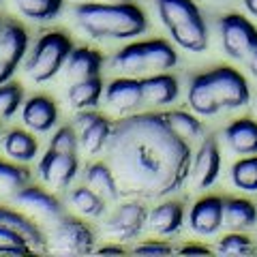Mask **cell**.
Wrapping results in <instances>:
<instances>
[{
  "label": "cell",
  "mask_w": 257,
  "mask_h": 257,
  "mask_svg": "<svg viewBox=\"0 0 257 257\" xmlns=\"http://www.w3.org/2000/svg\"><path fill=\"white\" fill-rule=\"evenodd\" d=\"M24 105V88L15 82L0 84V120H11Z\"/></svg>",
  "instance_id": "cell-32"
},
{
  "label": "cell",
  "mask_w": 257,
  "mask_h": 257,
  "mask_svg": "<svg viewBox=\"0 0 257 257\" xmlns=\"http://www.w3.org/2000/svg\"><path fill=\"white\" fill-rule=\"evenodd\" d=\"M79 174V161L73 152L47 150L37 163V176L50 189H67Z\"/></svg>",
  "instance_id": "cell-12"
},
{
  "label": "cell",
  "mask_w": 257,
  "mask_h": 257,
  "mask_svg": "<svg viewBox=\"0 0 257 257\" xmlns=\"http://www.w3.org/2000/svg\"><path fill=\"white\" fill-rule=\"evenodd\" d=\"M246 62V69H248V73H251L255 79H257V47H255V52L248 56V58L244 60Z\"/></svg>",
  "instance_id": "cell-38"
},
{
  "label": "cell",
  "mask_w": 257,
  "mask_h": 257,
  "mask_svg": "<svg viewBox=\"0 0 257 257\" xmlns=\"http://www.w3.org/2000/svg\"><path fill=\"white\" fill-rule=\"evenodd\" d=\"M189 227L197 236H214L223 227V197L206 195L193 204Z\"/></svg>",
  "instance_id": "cell-16"
},
{
  "label": "cell",
  "mask_w": 257,
  "mask_h": 257,
  "mask_svg": "<svg viewBox=\"0 0 257 257\" xmlns=\"http://www.w3.org/2000/svg\"><path fill=\"white\" fill-rule=\"evenodd\" d=\"M0 24H3V22H0Z\"/></svg>",
  "instance_id": "cell-41"
},
{
  "label": "cell",
  "mask_w": 257,
  "mask_h": 257,
  "mask_svg": "<svg viewBox=\"0 0 257 257\" xmlns=\"http://www.w3.org/2000/svg\"><path fill=\"white\" fill-rule=\"evenodd\" d=\"M184 225V206L180 202H161L148 212V227L159 236H172Z\"/></svg>",
  "instance_id": "cell-21"
},
{
  "label": "cell",
  "mask_w": 257,
  "mask_h": 257,
  "mask_svg": "<svg viewBox=\"0 0 257 257\" xmlns=\"http://www.w3.org/2000/svg\"><path fill=\"white\" fill-rule=\"evenodd\" d=\"M165 120L167 124L172 126V131L178 135V138H182L184 142H191L202 135L204 126H202V120H199V116L195 114V111H182V109H172V111H165Z\"/></svg>",
  "instance_id": "cell-29"
},
{
  "label": "cell",
  "mask_w": 257,
  "mask_h": 257,
  "mask_svg": "<svg viewBox=\"0 0 257 257\" xmlns=\"http://www.w3.org/2000/svg\"><path fill=\"white\" fill-rule=\"evenodd\" d=\"M56 253L64 255H88L94 251V231L90 225L77 216L62 214L54 223V231L47 238Z\"/></svg>",
  "instance_id": "cell-9"
},
{
  "label": "cell",
  "mask_w": 257,
  "mask_h": 257,
  "mask_svg": "<svg viewBox=\"0 0 257 257\" xmlns=\"http://www.w3.org/2000/svg\"><path fill=\"white\" fill-rule=\"evenodd\" d=\"M187 101L197 116H214L248 105L251 90L246 77L234 67H216L191 77Z\"/></svg>",
  "instance_id": "cell-2"
},
{
  "label": "cell",
  "mask_w": 257,
  "mask_h": 257,
  "mask_svg": "<svg viewBox=\"0 0 257 257\" xmlns=\"http://www.w3.org/2000/svg\"><path fill=\"white\" fill-rule=\"evenodd\" d=\"M28 54V32L20 22L0 24V84L9 82Z\"/></svg>",
  "instance_id": "cell-10"
},
{
  "label": "cell",
  "mask_w": 257,
  "mask_h": 257,
  "mask_svg": "<svg viewBox=\"0 0 257 257\" xmlns=\"http://www.w3.org/2000/svg\"><path fill=\"white\" fill-rule=\"evenodd\" d=\"M73 18L90 39L124 41L146 32L148 20L138 5L126 3H77Z\"/></svg>",
  "instance_id": "cell-3"
},
{
  "label": "cell",
  "mask_w": 257,
  "mask_h": 257,
  "mask_svg": "<svg viewBox=\"0 0 257 257\" xmlns=\"http://www.w3.org/2000/svg\"><path fill=\"white\" fill-rule=\"evenodd\" d=\"M155 9L172 41L191 54L208 50V24L193 0H155Z\"/></svg>",
  "instance_id": "cell-4"
},
{
  "label": "cell",
  "mask_w": 257,
  "mask_h": 257,
  "mask_svg": "<svg viewBox=\"0 0 257 257\" xmlns=\"http://www.w3.org/2000/svg\"><path fill=\"white\" fill-rule=\"evenodd\" d=\"M105 152L120 189L138 197H167L180 191L191 174L189 142L172 131L163 114H133L118 120Z\"/></svg>",
  "instance_id": "cell-1"
},
{
  "label": "cell",
  "mask_w": 257,
  "mask_h": 257,
  "mask_svg": "<svg viewBox=\"0 0 257 257\" xmlns=\"http://www.w3.org/2000/svg\"><path fill=\"white\" fill-rule=\"evenodd\" d=\"M103 82L101 77H88V79H77V82H71L67 99L71 103V107L82 111V109H92L101 103L103 99Z\"/></svg>",
  "instance_id": "cell-25"
},
{
  "label": "cell",
  "mask_w": 257,
  "mask_h": 257,
  "mask_svg": "<svg viewBox=\"0 0 257 257\" xmlns=\"http://www.w3.org/2000/svg\"><path fill=\"white\" fill-rule=\"evenodd\" d=\"M257 223V206L244 197L223 199V225L231 231L251 229Z\"/></svg>",
  "instance_id": "cell-24"
},
{
  "label": "cell",
  "mask_w": 257,
  "mask_h": 257,
  "mask_svg": "<svg viewBox=\"0 0 257 257\" xmlns=\"http://www.w3.org/2000/svg\"><path fill=\"white\" fill-rule=\"evenodd\" d=\"M64 0H15L18 11L32 22H52L60 15Z\"/></svg>",
  "instance_id": "cell-30"
},
{
  "label": "cell",
  "mask_w": 257,
  "mask_h": 257,
  "mask_svg": "<svg viewBox=\"0 0 257 257\" xmlns=\"http://www.w3.org/2000/svg\"><path fill=\"white\" fill-rule=\"evenodd\" d=\"M79 146V138H77V131L73 126H60L58 131L52 135V142H50V148L52 150H58V152H77Z\"/></svg>",
  "instance_id": "cell-34"
},
{
  "label": "cell",
  "mask_w": 257,
  "mask_h": 257,
  "mask_svg": "<svg viewBox=\"0 0 257 257\" xmlns=\"http://www.w3.org/2000/svg\"><path fill=\"white\" fill-rule=\"evenodd\" d=\"M244 9L253 15V18H257V0H242Z\"/></svg>",
  "instance_id": "cell-39"
},
{
  "label": "cell",
  "mask_w": 257,
  "mask_h": 257,
  "mask_svg": "<svg viewBox=\"0 0 257 257\" xmlns=\"http://www.w3.org/2000/svg\"><path fill=\"white\" fill-rule=\"evenodd\" d=\"M111 120H107L99 111L82 109L75 118V131L79 138V146L86 155H99L105 150L109 135H111Z\"/></svg>",
  "instance_id": "cell-13"
},
{
  "label": "cell",
  "mask_w": 257,
  "mask_h": 257,
  "mask_svg": "<svg viewBox=\"0 0 257 257\" xmlns=\"http://www.w3.org/2000/svg\"><path fill=\"white\" fill-rule=\"evenodd\" d=\"M216 251L223 253V255H246V253H253V242H251L248 236L238 234V231H231V234L223 236L219 240Z\"/></svg>",
  "instance_id": "cell-33"
},
{
  "label": "cell",
  "mask_w": 257,
  "mask_h": 257,
  "mask_svg": "<svg viewBox=\"0 0 257 257\" xmlns=\"http://www.w3.org/2000/svg\"><path fill=\"white\" fill-rule=\"evenodd\" d=\"M221 174V148L214 138H206L191 159L189 178L197 189H208L219 180Z\"/></svg>",
  "instance_id": "cell-14"
},
{
  "label": "cell",
  "mask_w": 257,
  "mask_h": 257,
  "mask_svg": "<svg viewBox=\"0 0 257 257\" xmlns=\"http://www.w3.org/2000/svg\"><path fill=\"white\" fill-rule=\"evenodd\" d=\"M140 82H142L144 103H146V105H152V107L172 105V103L178 99V94H180L178 79H176L170 73V71H163V73H152V75H144Z\"/></svg>",
  "instance_id": "cell-19"
},
{
  "label": "cell",
  "mask_w": 257,
  "mask_h": 257,
  "mask_svg": "<svg viewBox=\"0 0 257 257\" xmlns=\"http://www.w3.org/2000/svg\"><path fill=\"white\" fill-rule=\"evenodd\" d=\"M223 138L227 142L231 152L240 157L257 155V120L253 118H238L229 122L223 131Z\"/></svg>",
  "instance_id": "cell-20"
},
{
  "label": "cell",
  "mask_w": 257,
  "mask_h": 257,
  "mask_svg": "<svg viewBox=\"0 0 257 257\" xmlns=\"http://www.w3.org/2000/svg\"><path fill=\"white\" fill-rule=\"evenodd\" d=\"M174 248L163 242V240H148V242H142L133 248L135 255H170Z\"/></svg>",
  "instance_id": "cell-35"
},
{
  "label": "cell",
  "mask_w": 257,
  "mask_h": 257,
  "mask_svg": "<svg viewBox=\"0 0 257 257\" xmlns=\"http://www.w3.org/2000/svg\"><path fill=\"white\" fill-rule=\"evenodd\" d=\"M105 204H107L105 199H103L101 195H96L88 184L86 187L71 189V193H69V206L82 216L96 219V216H101L103 212H105Z\"/></svg>",
  "instance_id": "cell-27"
},
{
  "label": "cell",
  "mask_w": 257,
  "mask_h": 257,
  "mask_svg": "<svg viewBox=\"0 0 257 257\" xmlns=\"http://www.w3.org/2000/svg\"><path fill=\"white\" fill-rule=\"evenodd\" d=\"M84 182L105 202H118L120 199V182L107 163L94 161L88 165L84 170Z\"/></svg>",
  "instance_id": "cell-23"
},
{
  "label": "cell",
  "mask_w": 257,
  "mask_h": 257,
  "mask_svg": "<svg viewBox=\"0 0 257 257\" xmlns=\"http://www.w3.org/2000/svg\"><path fill=\"white\" fill-rule=\"evenodd\" d=\"M47 244L37 223L13 208L0 206V255H28Z\"/></svg>",
  "instance_id": "cell-7"
},
{
  "label": "cell",
  "mask_w": 257,
  "mask_h": 257,
  "mask_svg": "<svg viewBox=\"0 0 257 257\" xmlns=\"http://www.w3.org/2000/svg\"><path fill=\"white\" fill-rule=\"evenodd\" d=\"M219 39L227 58L246 60L257 47V28L244 15L227 13L219 20Z\"/></svg>",
  "instance_id": "cell-8"
},
{
  "label": "cell",
  "mask_w": 257,
  "mask_h": 257,
  "mask_svg": "<svg viewBox=\"0 0 257 257\" xmlns=\"http://www.w3.org/2000/svg\"><path fill=\"white\" fill-rule=\"evenodd\" d=\"M101 67H103V56L96 50H90V47H73L67 62H64V73H67L71 82H77V79L96 77L101 73Z\"/></svg>",
  "instance_id": "cell-22"
},
{
  "label": "cell",
  "mask_w": 257,
  "mask_h": 257,
  "mask_svg": "<svg viewBox=\"0 0 257 257\" xmlns=\"http://www.w3.org/2000/svg\"><path fill=\"white\" fill-rule=\"evenodd\" d=\"M22 122L35 133L52 131L58 122V107L54 99L45 94H35L22 105Z\"/></svg>",
  "instance_id": "cell-18"
},
{
  "label": "cell",
  "mask_w": 257,
  "mask_h": 257,
  "mask_svg": "<svg viewBox=\"0 0 257 257\" xmlns=\"http://www.w3.org/2000/svg\"><path fill=\"white\" fill-rule=\"evenodd\" d=\"M229 178L234 187L244 193H257V155L240 157L231 165Z\"/></svg>",
  "instance_id": "cell-31"
},
{
  "label": "cell",
  "mask_w": 257,
  "mask_h": 257,
  "mask_svg": "<svg viewBox=\"0 0 257 257\" xmlns=\"http://www.w3.org/2000/svg\"><path fill=\"white\" fill-rule=\"evenodd\" d=\"M26 184H30V172L24 167V163L0 159V195L13 197Z\"/></svg>",
  "instance_id": "cell-28"
},
{
  "label": "cell",
  "mask_w": 257,
  "mask_h": 257,
  "mask_svg": "<svg viewBox=\"0 0 257 257\" xmlns=\"http://www.w3.org/2000/svg\"><path fill=\"white\" fill-rule=\"evenodd\" d=\"M148 223V210L140 202H122L116 206V210L107 216L105 234L118 242L138 238Z\"/></svg>",
  "instance_id": "cell-11"
},
{
  "label": "cell",
  "mask_w": 257,
  "mask_h": 257,
  "mask_svg": "<svg viewBox=\"0 0 257 257\" xmlns=\"http://www.w3.org/2000/svg\"><path fill=\"white\" fill-rule=\"evenodd\" d=\"M11 199L20 208H24L26 212H32L35 216H39V219H45L50 223H56L64 214L58 199H56L50 191H45L41 187L26 184V187L20 189Z\"/></svg>",
  "instance_id": "cell-15"
},
{
  "label": "cell",
  "mask_w": 257,
  "mask_h": 257,
  "mask_svg": "<svg viewBox=\"0 0 257 257\" xmlns=\"http://www.w3.org/2000/svg\"><path fill=\"white\" fill-rule=\"evenodd\" d=\"M180 253L182 255H210V248H206L202 244H187V246H180Z\"/></svg>",
  "instance_id": "cell-36"
},
{
  "label": "cell",
  "mask_w": 257,
  "mask_h": 257,
  "mask_svg": "<svg viewBox=\"0 0 257 257\" xmlns=\"http://www.w3.org/2000/svg\"><path fill=\"white\" fill-rule=\"evenodd\" d=\"M71 50H73V41L69 39V35L60 30L45 32L28 50L24 58V71L37 84L50 82L60 73V69H64Z\"/></svg>",
  "instance_id": "cell-6"
},
{
  "label": "cell",
  "mask_w": 257,
  "mask_h": 257,
  "mask_svg": "<svg viewBox=\"0 0 257 257\" xmlns=\"http://www.w3.org/2000/svg\"><path fill=\"white\" fill-rule=\"evenodd\" d=\"M3 150L15 163H30L35 161L37 152H39V142L35 140V135L24 131V128H13L5 135L3 140Z\"/></svg>",
  "instance_id": "cell-26"
},
{
  "label": "cell",
  "mask_w": 257,
  "mask_h": 257,
  "mask_svg": "<svg viewBox=\"0 0 257 257\" xmlns=\"http://www.w3.org/2000/svg\"><path fill=\"white\" fill-rule=\"evenodd\" d=\"M96 253L99 255H122L126 253L122 246H116V244H109V246H103V248H96Z\"/></svg>",
  "instance_id": "cell-37"
},
{
  "label": "cell",
  "mask_w": 257,
  "mask_h": 257,
  "mask_svg": "<svg viewBox=\"0 0 257 257\" xmlns=\"http://www.w3.org/2000/svg\"><path fill=\"white\" fill-rule=\"evenodd\" d=\"M111 64L126 75H152L163 73L178 64V52L165 39H148L124 45L111 56Z\"/></svg>",
  "instance_id": "cell-5"
},
{
  "label": "cell",
  "mask_w": 257,
  "mask_h": 257,
  "mask_svg": "<svg viewBox=\"0 0 257 257\" xmlns=\"http://www.w3.org/2000/svg\"><path fill=\"white\" fill-rule=\"evenodd\" d=\"M79 3H126V0H79Z\"/></svg>",
  "instance_id": "cell-40"
},
{
  "label": "cell",
  "mask_w": 257,
  "mask_h": 257,
  "mask_svg": "<svg viewBox=\"0 0 257 257\" xmlns=\"http://www.w3.org/2000/svg\"><path fill=\"white\" fill-rule=\"evenodd\" d=\"M103 99H105L107 107L118 111V114H128V111L138 109L144 103L142 96V82L131 75L111 79L103 90Z\"/></svg>",
  "instance_id": "cell-17"
}]
</instances>
